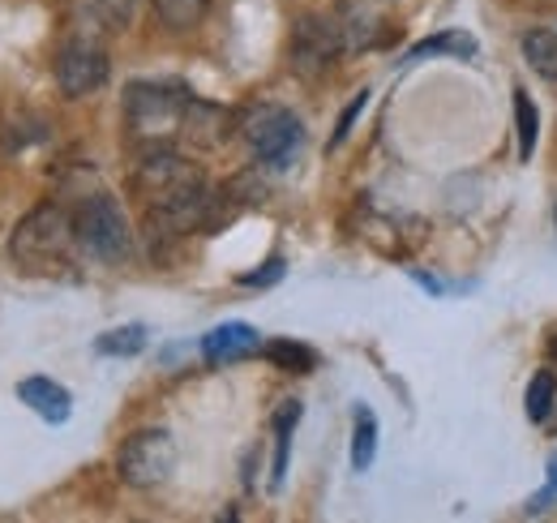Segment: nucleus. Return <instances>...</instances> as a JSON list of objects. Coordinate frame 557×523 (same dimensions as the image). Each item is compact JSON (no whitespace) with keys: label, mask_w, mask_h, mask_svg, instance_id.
Listing matches in <instances>:
<instances>
[{"label":"nucleus","mask_w":557,"mask_h":523,"mask_svg":"<svg viewBox=\"0 0 557 523\" xmlns=\"http://www.w3.org/2000/svg\"><path fill=\"white\" fill-rule=\"evenodd\" d=\"M73 232H77V245L99 262H129L134 254V228L125 219V206L112 194H90L82 202L77 219H73Z\"/></svg>","instance_id":"1"},{"label":"nucleus","mask_w":557,"mask_h":523,"mask_svg":"<svg viewBox=\"0 0 557 523\" xmlns=\"http://www.w3.org/2000/svg\"><path fill=\"white\" fill-rule=\"evenodd\" d=\"M70 241H77L70 215L61 206H35L17 223V232L9 241V258L17 262L22 270H48L52 262H61L70 254Z\"/></svg>","instance_id":"2"},{"label":"nucleus","mask_w":557,"mask_h":523,"mask_svg":"<svg viewBox=\"0 0 557 523\" xmlns=\"http://www.w3.org/2000/svg\"><path fill=\"white\" fill-rule=\"evenodd\" d=\"M185 104H189V90L168 86V82H129L125 86V121L146 142L181 133Z\"/></svg>","instance_id":"3"},{"label":"nucleus","mask_w":557,"mask_h":523,"mask_svg":"<svg viewBox=\"0 0 557 523\" xmlns=\"http://www.w3.org/2000/svg\"><path fill=\"white\" fill-rule=\"evenodd\" d=\"M245 137H249L253 155L267 168H292V159L305 146V125H300L296 112L275 108V104H262V108H253L245 117Z\"/></svg>","instance_id":"4"},{"label":"nucleus","mask_w":557,"mask_h":523,"mask_svg":"<svg viewBox=\"0 0 557 523\" xmlns=\"http://www.w3.org/2000/svg\"><path fill=\"white\" fill-rule=\"evenodd\" d=\"M176 467V442L168 429H138L125 438L121 455H116V472L129 489H154L172 476Z\"/></svg>","instance_id":"5"},{"label":"nucleus","mask_w":557,"mask_h":523,"mask_svg":"<svg viewBox=\"0 0 557 523\" xmlns=\"http://www.w3.org/2000/svg\"><path fill=\"white\" fill-rule=\"evenodd\" d=\"M344 52V31L339 17H322L309 13L292 26V69L300 77H322L326 69L335 65V57Z\"/></svg>","instance_id":"6"},{"label":"nucleus","mask_w":557,"mask_h":523,"mask_svg":"<svg viewBox=\"0 0 557 523\" xmlns=\"http://www.w3.org/2000/svg\"><path fill=\"white\" fill-rule=\"evenodd\" d=\"M108 52L95 44V39H86V35H77L70 39L65 48H61V57H57V86L70 95V99H86V95H95L103 82H108Z\"/></svg>","instance_id":"7"},{"label":"nucleus","mask_w":557,"mask_h":523,"mask_svg":"<svg viewBox=\"0 0 557 523\" xmlns=\"http://www.w3.org/2000/svg\"><path fill=\"white\" fill-rule=\"evenodd\" d=\"M262 352V335L249 327V323H223L210 335H202V356L207 365H236L245 356Z\"/></svg>","instance_id":"8"},{"label":"nucleus","mask_w":557,"mask_h":523,"mask_svg":"<svg viewBox=\"0 0 557 523\" xmlns=\"http://www.w3.org/2000/svg\"><path fill=\"white\" fill-rule=\"evenodd\" d=\"M189 177H198V168H189L181 155H172V150L159 146V150H150V155L138 163V177H134V181H138L141 194L154 202V197H163L168 190L185 185Z\"/></svg>","instance_id":"9"},{"label":"nucleus","mask_w":557,"mask_h":523,"mask_svg":"<svg viewBox=\"0 0 557 523\" xmlns=\"http://www.w3.org/2000/svg\"><path fill=\"white\" fill-rule=\"evenodd\" d=\"M339 31H344V52H364V48H373V44H382V22H386V13H382V4H373V0H348L339 13Z\"/></svg>","instance_id":"10"},{"label":"nucleus","mask_w":557,"mask_h":523,"mask_svg":"<svg viewBox=\"0 0 557 523\" xmlns=\"http://www.w3.org/2000/svg\"><path fill=\"white\" fill-rule=\"evenodd\" d=\"M17 399L35 412V416H44L48 425H65L73 412V394L61 387V382H52V378H26L22 387H17Z\"/></svg>","instance_id":"11"},{"label":"nucleus","mask_w":557,"mask_h":523,"mask_svg":"<svg viewBox=\"0 0 557 523\" xmlns=\"http://www.w3.org/2000/svg\"><path fill=\"white\" fill-rule=\"evenodd\" d=\"M227 125H232V117H227L223 108L202 104V99H194V95H189L185 117H181V133H185L194 146H219V142L227 137Z\"/></svg>","instance_id":"12"},{"label":"nucleus","mask_w":557,"mask_h":523,"mask_svg":"<svg viewBox=\"0 0 557 523\" xmlns=\"http://www.w3.org/2000/svg\"><path fill=\"white\" fill-rule=\"evenodd\" d=\"M429 57H476V39L472 35H463V31H442V35H433V39H420L417 48L404 57V65H420V61H429Z\"/></svg>","instance_id":"13"},{"label":"nucleus","mask_w":557,"mask_h":523,"mask_svg":"<svg viewBox=\"0 0 557 523\" xmlns=\"http://www.w3.org/2000/svg\"><path fill=\"white\" fill-rule=\"evenodd\" d=\"M373 459H377V416H373V408L360 403L351 416V467L369 472Z\"/></svg>","instance_id":"14"},{"label":"nucleus","mask_w":557,"mask_h":523,"mask_svg":"<svg viewBox=\"0 0 557 523\" xmlns=\"http://www.w3.org/2000/svg\"><path fill=\"white\" fill-rule=\"evenodd\" d=\"M262 356L283 369V374H313L318 369V352L309 343H296V339H271L262 343Z\"/></svg>","instance_id":"15"},{"label":"nucleus","mask_w":557,"mask_h":523,"mask_svg":"<svg viewBox=\"0 0 557 523\" xmlns=\"http://www.w3.org/2000/svg\"><path fill=\"white\" fill-rule=\"evenodd\" d=\"M300 421V399H283L275 412V463H271V489H283V472H287V455H292V429Z\"/></svg>","instance_id":"16"},{"label":"nucleus","mask_w":557,"mask_h":523,"mask_svg":"<svg viewBox=\"0 0 557 523\" xmlns=\"http://www.w3.org/2000/svg\"><path fill=\"white\" fill-rule=\"evenodd\" d=\"M519 48H523L528 69H536L541 77L557 82V35L554 31H528V35L519 39Z\"/></svg>","instance_id":"17"},{"label":"nucleus","mask_w":557,"mask_h":523,"mask_svg":"<svg viewBox=\"0 0 557 523\" xmlns=\"http://www.w3.org/2000/svg\"><path fill=\"white\" fill-rule=\"evenodd\" d=\"M515 125H519V159H532L536 137H541V117H536V104L528 99L523 86L515 90Z\"/></svg>","instance_id":"18"},{"label":"nucleus","mask_w":557,"mask_h":523,"mask_svg":"<svg viewBox=\"0 0 557 523\" xmlns=\"http://www.w3.org/2000/svg\"><path fill=\"white\" fill-rule=\"evenodd\" d=\"M154 13H159V22L168 31H189V26L202 22L207 0H154Z\"/></svg>","instance_id":"19"},{"label":"nucleus","mask_w":557,"mask_h":523,"mask_svg":"<svg viewBox=\"0 0 557 523\" xmlns=\"http://www.w3.org/2000/svg\"><path fill=\"white\" fill-rule=\"evenodd\" d=\"M141 348H146V327H138V323L134 327H116L95 339L99 356H138Z\"/></svg>","instance_id":"20"},{"label":"nucleus","mask_w":557,"mask_h":523,"mask_svg":"<svg viewBox=\"0 0 557 523\" xmlns=\"http://www.w3.org/2000/svg\"><path fill=\"white\" fill-rule=\"evenodd\" d=\"M554 403H557V378L549 369H541L532 382H528V421H549L554 416Z\"/></svg>","instance_id":"21"},{"label":"nucleus","mask_w":557,"mask_h":523,"mask_svg":"<svg viewBox=\"0 0 557 523\" xmlns=\"http://www.w3.org/2000/svg\"><path fill=\"white\" fill-rule=\"evenodd\" d=\"M52 137V125L39 121V117H26V121H9L4 125V150H22L30 142H48Z\"/></svg>","instance_id":"22"},{"label":"nucleus","mask_w":557,"mask_h":523,"mask_svg":"<svg viewBox=\"0 0 557 523\" xmlns=\"http://www.w3.org/2000/svg\"><path fill=\"white\" fill-rule=\"evenodd\" d=\"M364 104H369V90H356V99H351L348 108H344V117H339V125H335V133H331V146H339V142L348 137L351 125H356V117L364 112Z\"/></svg>","instance_id":"23"},{"label":"nucleus","mask_w":557,"mask_h":523,"mask_svg":"<svg viewBox=\"0 0 557 523\" xmlns=\"http://www.w3.org/2000/svg\"><path fill=\"white\" fill-rule=\"evenodd\" d=\"M275 279H283V258H271L262 270H249V275H240V283L245 288H271Z\"/></svg>","instance_id":"24"},{"label":"nucleus","mask_w":557,"mask_h":523,"mask_svg":"<svg viewBox=\"0 0 557 523\" xmlns=\"http://www.w3.org/2000/svg\"><path fill=\"white\" fill-rule=\"evenodd\" d=\"M99 9H103V22L108 26H129V17H134V0H99Z\"/></svg>","instance_id":"25"},{"label":"nucleus","mask_w":557,"mask_h":523,"mask_svg":"<svg viewBox=\"0 0 557 523\" xmlns=\"http://www.w3.org/2000/svg\"><path fill=\"white\" fill-rule=\"evenodd\" d=\"M549 498H557V455H554V463H549V489L532 502V511H545V502H549Z\"/></svg>","instance_id":"26"},{"label":"nucleus","mask_w":557,"mask_h":523,"mask_svg":"<svg viewBox=\"0 0 557 523\" xmlns=\"http://www.w3.org/2000/svg\"><path fill=\"white\" fill-rule=\"evenodd\" d=\"M549 356H554V361H557V335H554V339H549Z\"/></svg>","instance_id":"27"}]
</instances>
